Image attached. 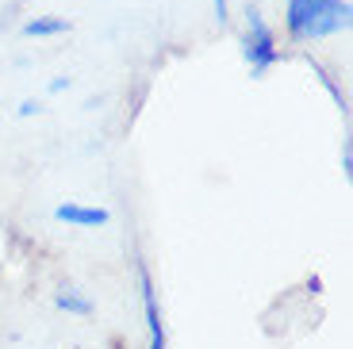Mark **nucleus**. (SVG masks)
Listing matches in <instances>:
<instances>
[{
    "label": "nucleus",
    "instance_id": "11",
    "mask_svg": "<svg viewBox=\"0 0 353 349\" xmlns=\"http://www.w3.org/2000/svg\"><path fill=\"white\" fill-rule=\"evenodd\" d=\"M70 85H73L70 77H54L50 85H46V92H50V97H58V92H70Z\"/></svg>",
    "mask_w": 353,
    "mask_h": 349
},
{
    "label": "nucleus",
    "instance_id": "2",
    "mask_svg": "<svg viewBox=\"0 0 353 349\" xmlns=\"http://www.w3.org/2000/svg\"><path fill=\"white\" fill-rule=\"evenodd\" d=\"M242 58L250 66V77L265 81L269 70L281 61V46H276V31L269 27V19L261 16V8L250 4L246 8V31H242Z\"/></svg>",
    "mask_w": 353,
    "mask_h": 349
},
{
    "label": "nucleus",
    "instance_id": "5",
    "mask_svg": "<svg viewBox=\"0 0 353 349\" xmlns=\"http://www.w3.org/2000/svg\"><path fill=\"white\" fill-rule=\"evenodd\" d=\"M65 31H70V19L65 16H31L19 27L23 39H58V35H65Z\"/></svg>",
    "mask_w": 353,
    "mask_h": 349
},
{
    "label": "nucleus",
    "instance_id": "6",
    "mask_svg": "<svg viewBox=\"0 0 353 349\" xmlns=\"http://www.w3.org/2000/svg\"><path fill=\"white\" fill-rule=\"evenodd\" d=\"M54 307L65 311V315H77V319H88V315L97 311V303H92L81 288H73V284H65V288L54 292Z\"/></svg>",
    "mask_w": 353,
    "mask_h": 349
},
{
    "label": "nucleus",
    "instance_id": "7",
    "mask_svg": "<svg viewBox=\"0 0 353 349\" xmlns=\"http://www.w3.org/2000/svg\"><path fill=\"white\" fill-rule=\"evenodd\" d=\"M307 66H311V73L319 77V85H323V88L330 92V100L338 104V112H342V115H350V97L342 92V85H338V77H334V73H330V70H323V66H319L315 58H307Z\"/></svg>",
    "mask_w": 353,
    "mask_h": 349
},
{
    "label": "nucleus",
    "instance_id": "1",
    "mask_svg": "<svg viewBox=\"0 0 353 349\" xmlns=\"http://www.w3.org/2000/svg\"><path fill=\"white\" fill-rule=\"evenodd\" d=\"M353 27L350 0H284V31L292 43H319Z\"/></svg>",
    "mask_w": 353,
    "mask_h": 349
},
{
    "label": "nucleus",
    "instance_id": "8",
    "mask_svg": "<svg viewBox=\"0 0 353 349\" xmlns=\"http://www.w3.org/2000/svg\"><path fill=\"white\" fill-rule=\"evenodd\" d=\"M39 112H43V100H23V104L16 108L19 119H31V115H39Z\"/></svg>",
    "mask_w": 353,
    "mask_h": 349
},
{
    "label": "nucleus",
    "instance_id": "3",
    "mask_svg": "<svg viewBox=\"0 0 353 349\" xmlns=\"http://www.w3.org/2000/svg\"><path fill=\"white\" fill-rule=\"evenodd\" d=\"M139 292H142V319H146V349H169L165 315H161V299H158V284H154L146 261H139Z\"/></svg>",
    "mask_w": 353,
    "mask_h": 349
},
{
    "label": "nucleus",
    "instance_id": "10",
    "mask_svg": "<svg viewBox=\"0 0 353 349\" xmlns=\"http://www.w3.org/2000/svg\"><path fill=\"white\" fill-rule=\"evenodd\" d=\"M342 173L353 177V146H350V139L342 142Z\"/></svg>",
    "mask_w": 353,
    "mask_h": 349
},
{
    "label": "nucleus",
    "instance_id": "9",
    "mask_svg": "<svg viewBox=\"0 0 353 349\" xmlns=\"http://www.w3.org/2000/svg\"><path fill=\"white\" fill-rule=\"evenodd\" d=\"M212 4H215V23L227 27L230 23V0H212Z\"/></svg>",
    "mask_w": 353,
    "mask_h": 349
},
{
    "label": "nucleus",
    "instance_id": "4",
    "mask_svg": "<svg viewBox=\"0 0 353 349\" xmlns=\"http://www.w3.org/2000/svg\"><path fill=\"white\" fill-rule=\"evenodd\" d=\"M54 223H62L70 230H100L112 223V211L100 203H85V200H65L54 208Z\"/></svg>",
    "mask_w": 353,
    "mask_h": 349
}]
</instances>
